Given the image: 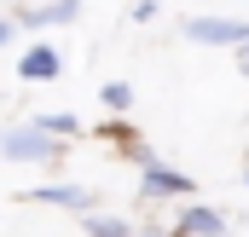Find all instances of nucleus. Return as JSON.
Here are the masks:
<instances>
[{
  "mask_svg": "<svg viewBox=\"0 0 249 237\" xmlns=\"http://www.w3.org/2000/svg\"><path fill=\"white\" fill-rule=\"evenodd\" d=\"M75 12H81V0H53V6L18 12V23H23V29H53V23H75Z\"/></svg>",
  "mask_w": 249,
  "mask_h": 237,
  "instance_id": "423d86ee",
  "label": "nucleus"
},
{
  "mask_svg": "<svg viewBox=\"0 0 249 237\" xmlns=\"http://www.w3.org/2000/svg\"><path fill=\"white\" fill-rule=\"evenodd\" d=\"M35 203H47V208H70V214H99L93 208V191H81V185H41V191H29Z\"/></svg>",
  "mask_w": 249,
  "mask_h": 237,
  "instance_id": "20e7f679",
  "label": "nucleus"
},
{
  "mask_svg": "<svg viewBox=\"0 0 249 237\" xmlns=\"http://www.w3.org/2000/svg\"><path fill=\"white\" fill-rule=\"evenodd\" d=\"M0 156L6 162H41V168H53L64 156V139L47 133L41 121H12V127H0Z\"/></svg>",
  "mask_w": 249,
  "mask_h": 237,
  "instance_id": "f257e3e1",
  "label": "nucleus"
},
{
  "mask_svg": "<svg viewBox=\"0 0 249 237\" xmlns=\"http://www.w3.org/2000/svg\"><path fill=\"white\" fill-rule=\"evenodd\" d=\"M87 232L93 237H133V226H127L122 214H87Z\"/></svg>",
  "mask_w": 249,
  "mask_h": 237,
  "instance_id": "1a4fd4ad",
  "label": "nucleus"
},
{
  "mask_svg": "<svg viewBox=\"0 0 249 237\" xmlns=\"http://www.w3.org/2000/svg\"><path fill=\"white\" fill-rule=\"evenodd\" d=\"M220 232H226V220L214 208H203V203H186L180 208V237H220Z\"/></svg>",
  "mask_w": 249,
  "mask_h": 237,
  "instance_id": "0eeeda50",
  "label": "nucleus"
},
{
  "mask_svg": "<svg viewBox=\"0 0 249 237\" xmlns=\"http://www.w3.org/2000/svg\"><path fill=\"white\" fill-rule=\"evenodd\" d=\"M35 121H41L47 133H58V139H70V133H75V116H70V110H58V116H35Z\"/></svg>",
  "mask_w": 249,
  "mask_h": 237,
  "instance_id": "9d476101",
  "label": "nucleus"
},
{
  "mask_svg": "<svg viewBox=\"0 0 249 237\" xmlns=\"http://www.w3.org/2000/svg\"><path fill=\"white\" fill-rule=\"evenodd\" d=\"M157 12H162V6H157V0H133V12H127V17H133V23H151V17H157Z\"/></svg>",
  "mask_w": 249,
  "mask_h": 237,
  "instance_id": "9b49d317",
  "label": "nucleus"
},
{
  "mask_svg": "<svg viewBox=\"0 0 249 237\" xmlns=\"http://www.w3.org/2000/svg\"><path fill=\"white\" fill-rule=\"evenodd\" d=\"M139 191H145V197H191V179L174 174V168H162V162H145Z\"/></svg>",
  "mask_w": 249,
  "mask_h": 237,
  "instance_id": "39448f33",
  "label": "nucleus"
},
{
  "mask_svg": "<svg viewBox=\"0 0 249 237\" xmlns=\"http://www.w3.org/2000/svg\"><path fill=\"white\" fill-rule=\"evenodd\" d=\"M18 75H23V81H58L64 75V52L47 47V41H35V47L18 58Z\"/></svg>",
  "mask_w": 249,
  "mask_h": 237,
  "instance_id": "7ed1b4c3",
  "label": "nucleus"
},
{
  "mask_svg": "<svg viewBox=\"0 0 249 237\" xmlns=\"http://www.w3.org/2000/svg\"><path fill=\"white\" fill-rule=\"evenodd\" d=\"M238 69H244V75H249V47H238Z\"/></svg>",
  "mask_w": 249,
  "mask_h": 237,
  "instance_id": "f8f14e48",
  "label": "nucleus"
},
{
  "mask_svg": "<svg viewBox=\"0 0 249 237\" xmlns=\"http://www.w3.org/2000/svg\"><path fill=\"white\" fill-rule=\"evenodd\" d=\"M6 41H12V23H6V17H0V47H6Z\"/></svg>",
  "mask_w": 249,
  "mask_h": 237,
  "instance_id": "ddd939ff",
  "label": "nucleus"
},
{
  "mask_svg": "<svg viewBox=\"0 0 249 237\" xmlns=\"http://www.w3.org/2000/svg\"><path fill=\"white\" fill-rule=\"evenodd\" d=\"M99 104H105L110 116H127V110H133V87H127V81H105V87H99Z\"/></svg>",
  "mask_w": 249,
  "mask_h": 237,
  "instance_id": "6e6552de",
  "label": "nucleus"
},
{
  "mask_svg": "<svg viewBox=\"0 0 249 237\" xmlns=\"http://www.w3.org/2000/svg\"><path fill=\"white\" fill-rule=\"evenodd\" d=\"M186 35L203 47H249V17H186Z\"/></svg>",
  "mask_w": 249,
  "mask_h": 237,
  "instance_id": "f03ea898",
  "label": "nucleus"
}]
</instances>
